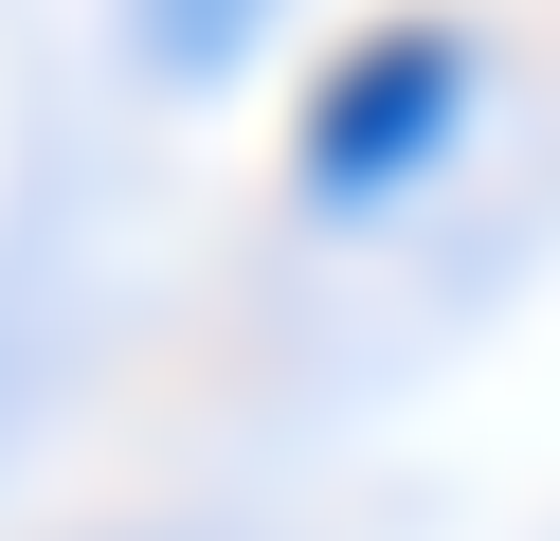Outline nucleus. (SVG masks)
<instances>
[{
    "mask_svg": "<svg viewBox=\"0 0 560 541\" xmlns=\"http://www.w3.org/2000/svg\"><path fill=\"white\" fill-rule=\"evenodd\" d=\"M434 91H452V55H434V36H416L398 72H343V108H326V127H343V144H326V180L398 163V144H416V108H434Z\"/></svg>",
    "mask_w": 560,
    "mask_h": 541,
    "instance_id": "nucleus-1",
    "label": "nucleus"
}]
</instances>
